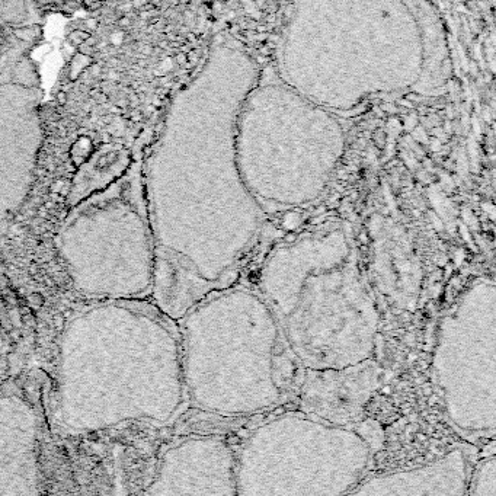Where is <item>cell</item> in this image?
Returning <instances> with one entry per match:
<instances>
[{
    "label": "cell",
    "instance_id": "cell-1",
    "mask_svg": "<svg viewBox=\"0 0 496 496\" xmlns=\"http://www.w3.org/2000/svg\"><path fill=\"white\" fill-rule=\"evenodd\" d=\"M172 319L143 298L95 300L66 323L58 347L55 421L68 434L127 421H166L181 389Z\"/></svg>",
    "mask_w": 496,
    "mask_h": 496
},
{
    "label": "cell",
    "instance_id": "cell-2",
    "mask_svg": "<svg viewBox=\"0 0 496 496\" xmlns=\"http://www.w3.org/2000/svg\"><path fill=\"white\" fill-rule=\"evenodd\" d=\"M55 242L76 290L84 296L135 300L150 294L154 240L149 218L132 201L76 210Z\"/></svg>",
    "mask_w": 496,
    "mask_h": 496
},
{
    "label": "cell",
    "instance_id": "cell-3",
    "mask_svg": "<svg viewBox=\"0 0 496 496\" xmlns=\"http://www.w3.org/2000/svg\"><path fill=\"white\" fill-rule=\"evenodd\" d=\"M44 412L25 386L0 389V495L42 492L39 451Z\"/></svg>",
    "mask_w": 496,
    "mask_h": 496
},
{
    "label": "cell",
    "instance_id": "cell-4",
    "mask_svg": "<svg viewBox=\"0 0 496 496\" xmlns=\"http://www.w3.org/2000/svg\"><path fill=\"white\" fill-rule=\"evenodd\" d=\"M379 386V368L373 363L333 371H307L300 403L309 413L332 424L358 421Z\"/></svg>",
    "mask_w": 496,
    "mask_h": 496
},
{
    "label": "cell",
    "instance_id": "cell-5",
    "mask_svg": "<svg viewBox=\"0 0 496 496\" xmlns=\"http://www.w3.org/2000/svg\"><path fill=\"white\" fill-rule=\"evenodd\" d=\"M218 284L202 277L189 258L154 246L150 294L154 297V306L172 320L183 317Z\"/></svg>",
    "mask_w": 496,
    "mask_h": 496
},
{
    "label": "cell",
    "instance_id": "cell-6",
    "mask_svg": "<svg viewBox=\"0 0 496 496\" xmlns=\"http://www.w3.org/2000/svg\"><path fill=\"white\" fill-rule=\"evenodd\" d=\"M90 36V33L87 31H82V29H76L71 32L70 35V41L76 45H83L86 42V39Z\"/></svg>",
    "mask_w": 496,
    "mask_h": 496
},
{
    "label": "cell",
    "instance_id": "cell-7",
    "mask_svg": "<svg viewBox=\"0 0 496 496\" xmlns=\"http://www.w3.org/2000/svg\"><path fill=\"white\" fill-rule=\"evenodd\" d=\"M55 100H57V103H58L60 106H64V105L67 103V93H66L64 90L57 92V93H55Z\"/></svg>",
    "mask_w": 496,
    "mask_h": 496
},
{
    "label": "cell",
    "instance_id": "cell-8",
    "mask_svg": "<svg viewBox=\"0 0 496 496\" xmlns=\"http://www.w3.org/2000/svg\"><path fill=\"white\" fill-rule=\"evenodd\" d=\"M121 28H127V26H130L131 25V20H130V17L128 16H121L119 19H118V22H116Z\"/></svg>",
    "mask_w": 496,
    "mask_h": 496
},
{
    "label": "cell",
    "instance_id": "cell-9",
    "mask_svg": "<svg viewBox=\"0 0 496 496\" xmlns=\"http://www.w3.org/2000/svg\"><path fill=\"white\" fill-rule=\"evenodd\" d=\"M176 61H178L179 64H183V63H185V55H183V54H178Z\"/></svg>",
    "mask_w": 496,
    "mask_h": 496
},
{
    "label": "cell",
    "instance_id": "cell-10",
    "mask_svg": "<svg viewBox=\"0 0 496 496\" xmlns=\"http://www.w3.org/2000/svg\"><path fill=\"white\" fill-rule=\"evenodd\" d=\"M4 347V338H3V333H1V329H0V351L3 349Z\"/></svg>",
    "mask_w": 496,
    "mask_h": 496
},
{
    "label": "cell",
    "instance_id": "cell-11",
    "mask_svg": "<svg viewBox=\"0 0 496 496\" xmlns=\"http://www.w3.org/2000/svg\"><path fill=\"white\" fill-rule=\"evenodd\" d=\"M160 1H162V0H150V3H151V4H154V6H159V4H160Z\"/></svg>",
    "mask_w": 496,
    "mask_h": 496
}]
</instances>
